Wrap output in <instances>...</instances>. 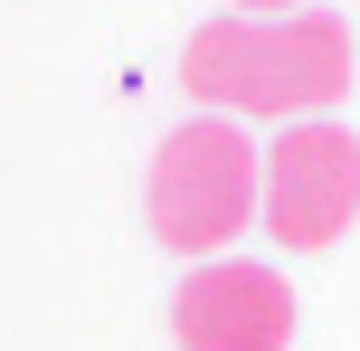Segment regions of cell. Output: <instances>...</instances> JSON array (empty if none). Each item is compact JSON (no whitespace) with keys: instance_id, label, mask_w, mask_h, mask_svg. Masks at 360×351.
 Returning <instances> with one entry per match:
<instances>
[{"instance_id":"cell-1","label":"cell","mask_w":360,"mask_h":351,"mask_svg":"<svg viewBox=\"0 0 360 351\" xmlns=\"http://www.w3.org/2000/svg\"><path fill=\"white\" fill-rule=\"evenodd\" d=\"M180 86L199 95V114H228V124H304L360 86V38L342 10H218L180 48Z\"/></svg>"},{"instance_id":"cell-2","label":"cell","mask_w":360,"mask_h":351,"mask_svg":"<svg viewBox=\"0 0 360 351\" xmlns=\"http://www.w3.org/2000/svg\"><path fill=\"white\" fill-rule=\"evenodd\" d=\"M256 133L228 124V114H190L152 143V171H143V219L171 257L209 266L228 257L237 238H256Z\"/></svg>"},{"instance_id":"cell-3","label":"cell","mask_w":360,"mask_h":351,"mask_svg":"<svg viewBox=\"0 0 360 351\" xmlns=\"http://www.w3.org/2000/svg\"><path fill=\"white\" fill-rule=\"evenodd\" d=\"M351 219H360V133L332 114L275 124L256 152V238H275L285 257H323Z\"/></svg>"},{"instance_id":"cell-4","label":"cell","mask_w":360,"mask_h":351,"mask_svg":"<svg viewBox=\"0 0 360 351\" xmlns=\"http://www.w3.org/2000/svg\"><path fill=\"white\" fill-rule=\"evenodd\" d=\"M171 333H180V351H294L285 266H256V257L190 266L180 295H171Z\"/></svg>"},{"instance_id":"cell-5","label":"cell","mask_w":360,"mask_h":351,"mask_svg":"<svg viewBox=\"0 0 360 351\" xmlns=\"http://www.w3.org/2000/svg\"><path fill=\"white\" fill-rule=\"evenodd\" d=\"M228 10H247V19H275V10H313V0H228Z\"/></svg>"}]
</instances>
